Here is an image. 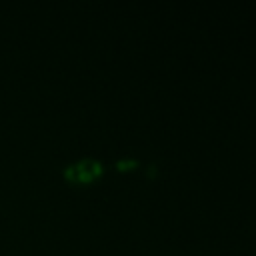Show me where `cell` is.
Returning <instances> with one entry per match:
<instances>
[{
    "mask_svg": "<svg viewBox=\"0 0 256 256\" xmlns=\"http://www.w3.org/2000/svg\"><path fill=\"white\" fill-rule=\"evenodd\" d=\"M102 164L94 158H82V160H76L72 164H68L64 170H62V176L64 180L72 182V184H90L94 180L100 178L102 174Z\"/></svg>",
    "mask_w": 256,
    "mask_h": 256,
    "instance_id": "cell-1",
    "label": "cell"
},
{
    "mask_svg": "<svg viewBox=\"0 0 256 256\" xmlns=\"http://www.w3.org/2000/svg\"><path fill=\"white\" fill-rule=\"evenodd\" d=\"M138 162L134 160V158H122V160H118V170H130V168H134Z\"/></svg>",
    "mask_w": 256,
    "mask_h": 256,
    "instance_id": "cell-2",
    "label": "cell"
}]
</instances>
